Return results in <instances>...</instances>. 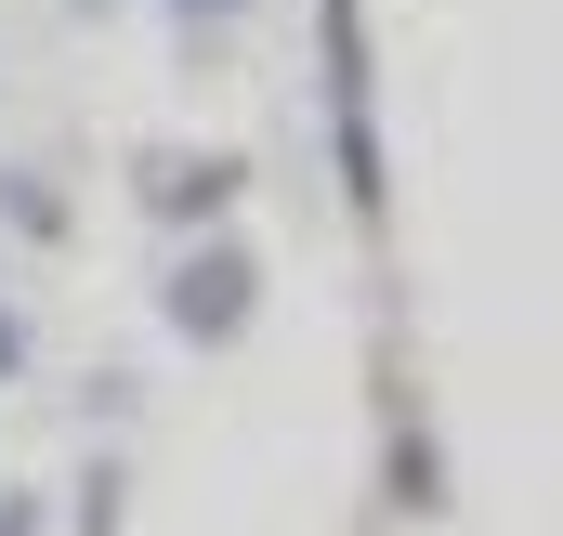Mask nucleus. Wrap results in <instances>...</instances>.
<instances>
[{
  "label": "nucleus",
  "mask_w": 563,
  "mask_h": 536,
  "mask_svg": "<svg viewBox=\"0 0 563 536\" xmlns=\"http://www.w3.org/2000/svg\"><path fill=\"white\" fill-rule=\"evenodd\" d=\"M328 144H341L354 210H380V105H367V13L354 0H328Z\"/></svg>",
  "instance_id": "nucleus-1"
},
{
  "label": "nucleus",
  "mask_w": 563,
  "mask_h": 536,
  "mask_svg": "<svg viewBox=\"0 0 563 536\" xmlns=\"http://www.w3.org/2000/svg\"><path fill=\"white\" fill-rule=\"evenodd\" d=\"M157 301H170V327H184V340L210 354V340H236V327H250L263 275H250V249H223V236H210L197 263H170V288H157Z\"/></svg>",
  "instance_id": "nucleus-2"
},
{
  "label": "nucleus",
  "mask_w": 563,
  "mask_h": 536,
  "mask_svg": "<svg viewBox=\"0 0 563 536\" xmlns=\"http://www.w3.org/2000/svg\"><path fill=\"white\" fill-rule=\"evenodd\" d=\"M144 210H157V223H210V210H236V170H223V157H210V170L144 157Z\"/></svg>",
  "instance_id": "nucleus-3"
},
{
  "label": "nucleus",
  "mask_w": 563,
  "mask_h": 536,
  "mask_svg": "<svg viewBox=\"0 0 563 536\" xmlns=\"http://www.w3.org/2000/svg\"><path fill=\"white\" fill-rule=\"evenodd\" d=\"M394 498H407V511H432V498H445V471H432V432H394Z\"/></svg>",
  "instance_id": "nucleus-4"
},
{
  "label": "nucleus",
  "mask_w": 563,
  "mask_h": 536,
  "mask_svg": "<svg viewBox=\"0 0 563 536\" xmlns=\"http://www.w3.org/2000/svg\"><path fill=\"white\" fill-rule=\"evenodd\" d=\"M0 210H13L26 236H53V223H66V210H53V183H26V170H0Z\"/></svg>",
  "instance_id": "nucleus-5"
},
{
  "label": "nucleus",
  "mask_w": 563,
  "mask_h": 536,
  "mask_svg": "<svg viewBox=\"0 0 563 536\" xmlns=\"http://www.w3.org/2000/svg\"><path fill=\"white\" fill-rule=\"evenodd\" d=\"M236 13H250V0H170V26H184V40H197V26H236Z\"/></svg>",
  "instance_id": "nucleus-6"
},
{
  "label": "nucleus",
  "mask_w": 563,
  "mask_h": 536,
  "mask_svg": "<svg viewBox=\"0 0 563 536\" xmlns=\"http://www.w3.org/2000/svg\"><path fill=\"white\" fill-rule=\"evenodd\" d=\"M13 367H26V314H0V380H13Z\"/></svg>",
  "instance_id": "nucleus-7"
},
{
  "label": "nucleus",
  "mask_w": 563,
  "mask_h": 536,
  "mask_svg": "<svg viewBox=\"0 0 563 536\" xmlns=\"http://www.w3.org/2000/svg\"><path fill=\"white\" fill-rule=\"evenodd\" d=\"M26 524H40V511H26V498H0V536H26Z\"/></svg>",
  "instance_id": "nucleus-8"
},
{
  "label": "nucleus",
  "mask_w": 563,
  "mask_h": 536,
  "mask_svg": "<svg viewBox=\"0 0 563 536\" xmlns=\"http://www.w3.org/2000/svg\"><path fill=\"white\" fill-rule=\"evenodd\" d=\"M79 13H106V0H79Z\"/></svg>",
  "instance_id": "nucleus-9"
}]
</instances>
